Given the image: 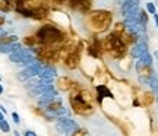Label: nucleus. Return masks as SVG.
Here are the masks:
<instances>
[{"label": "nucleus", "instance_id": "obj_1", "mask_svg": "<svg viewBox=\"0 0 158 136\" xmlns=\"http://www.w3.org/2000/svg\"><path fill=\"white\" fill-rule=\"evenodd\" d=\"M113 22V13L106 9H97L89 10L85 15V25L94 34H101L106 32Z\"/></svg>", "mask_w": 158, "mask_h": 136}, {"label": "nucleus", "instance_id": "obj_2", "mask_svg": "<svg viewBox=\"0 0 158 136\" xmlns=\"http://www.w3.org/2000/svg\"><path fill=\"white\" fill-rule=\"evenodd\" d=\"M35 37L40 45H62L66 41V34L59 27L51 23H45L43 27H40L38 31L35 32Z\"/></svg>", "mask_w": 158, "mask_h": 136}, {"label": "nucleus", "instance_id": "obj_3", "mask_svg": "<svg viewBox=\"0 0 158 136\" xmlns=\"http://www.w3.org/2000/svg\"><path fill=\"white\" fill-rule=\"evenodd\" d=\"M102 50L107 53L111 59H122L126 54L127 43L124 41L123 34L111 32L102 40Z\"/></svg>", "mask_w": 158, "mask_h": 136}, {"label": "nucleus", "instance_id": "obj_4", "mask_svg": "<svg viewBox=\"0 0 158 136\" xmlns=\"http://www.w3.org/2000/svg\"><path fill=\"white\" fill-rule=\"evenodd\" d=\"M70 105L73 108V111L81 116H88L92 113V104H91V94L88 91L78 89L70 92Z\"/></svg>", "mask_w": 158, "mask_h": 136}, {"label": "nucleus", "instance_id": "obj_5", "mask_svg": "<svg viewBox=\"0 0 158 136\" xmlns=\"http://www.w3.org/2000/svg\"><path fill=\"white\" fill-rule=\"evenodd\" d=\"M64 66L68 69H76L79 66V62H81V47L79 45H75L73 48L70 50L68 56L64 57Z\"/></svg>", "mask_w": 158, "mask_h": 136}, {"label": "nucleus", "instance_id": "obj_6", "mask_svg": "<svg viewBox=\"0 0 158 136\" xmlns=\"http://www.w3.org/2000/svg\"><path fill=\"white\" fill-rule=\"evenodd\" d=\"M66 5L75 12H81V13H88L91 10V5L92 0H68Z\"/></svg>", "mask_w": 158, "mask_h": 136}, {"label": "nucleus", "instance_id": "obj_7", "mask_svg": "<svg viewBox=\"0 0 158 136\" xmlns=\"http://www.w3.org/2000/svg\"><path fill=\"white\" fill-rule=\"evenodd\" d=\"M10 0H0V10L2 12H9L12 9Z\"/></svg>", "mask_w": 158, "mask_h": 136}, {"label": "nucleus", "instance_id": "obj_8", "mask_svg": "<svg viewBox=\"0 0 158 136\" xmlns=\"http://www.w3.org/2000/svg\"><path fill=\"white\" fill-rule=\"evenodd\" d=\"M147 12H149L151 15H154V13H157V7H155V5L154 3H147Z\"/></svg>", "mask_w": 158, "mask_h": 136}, {"label": "nucleus", "instance_id": "obj_9", "mask_svg": "<svg viewBox=\"0 0 158 136\" xmlns=\"http://www.w3.org/2000/svg\"><path fill=\"white\" fill-rule=\"evenodd\" d=\"M73 136H88V133H86V130H84V129H79V130L75 132Z\"/></svg>", "mask_w": 158, "mask_h": 136}, {"label": "nucleus", "instance_id": "obj_10", "mask_svg": "<svg viewBox=\"0 0 158 136\" xmlns=\"http://www.w3.org/2000/svg\"><path fill=\"white\" fill-rule=\"evenodd\" d=\"M51 2L57 6H62V5H66V3H68V0H51Z\"/></svg>", "mask_w": 158, "mask_h": 136}, {"label": "nucleus", "instance_id": "obj_11", "mask_svg": "<svg viewBox=\"0 0 158 136\" xmlns=\"http://www.w3.org/2000/svg\"><path fill=\"white\" fill-rule=\"evenodd\" d=\"M154 19H155V25H157V28H158V13H154Z\"/></svg>", "mask_w": 158, "mask_h": 136}, {"label": "nucleus", "instance_id": "obj_12", "mask_svg": "<svg viewBox=\"0 0 158 136\" xmlns=\"http://www.w3.org/2000/svg\"><path fill=\"white\" fill-rule=\"evenodd\" d=\"M13 119H15V122L18 123V122H19V116H18V114L15 113V114H13Z\"/></svg>", "mask_w": 158, "mask_h": 136}, {"label": "nucleus", "instance_id": "obj_13", "mask_svg": "<svg viewBox=\"0 0 158 136\" xmlns=\"http://www.w3.org/2000/svg\"><path fill=\"white\" fill-rule=\"evenodd\" d=\"M3 23H5V18L0 16V25H3Z\"/></svg>", "mask_w": 158, "mask_h": 136}, {"label": "nucleus", "instance_id": "obj_14", "mask_svg": "<svg viewBox=\"0 0 158 136\" xmlns=\"http://www.w3.org/2000/svg\"><path fill=\"white\" fill-rule=\"evenodd\" d=\"M27 136H35V133H34V132H28V133H27Z\"/></svg>", "mask_w": 158, "mask_h": 136}]
</instances>
